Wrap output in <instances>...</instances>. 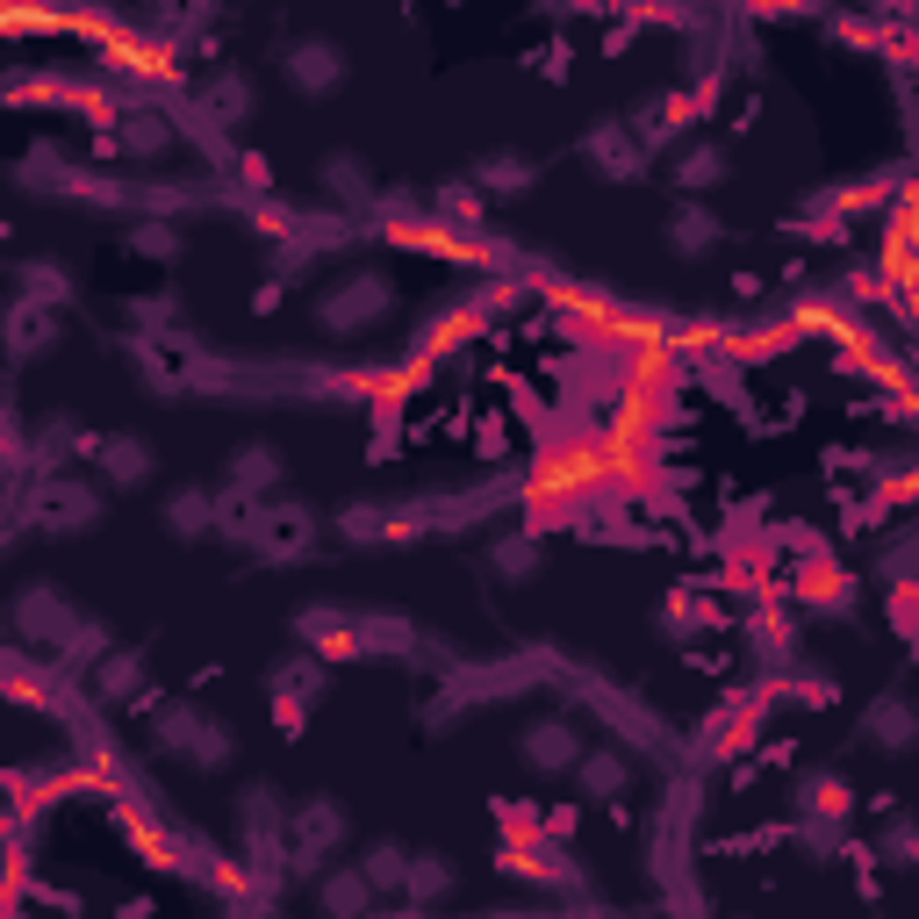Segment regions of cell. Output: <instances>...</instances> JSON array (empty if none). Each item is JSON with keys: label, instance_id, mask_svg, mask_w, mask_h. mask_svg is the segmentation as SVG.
Masks as SVG:
<instances>
[{"label": "cell", "instance_id": "1", "mask_svg": "<svg viewBox=\"0 0 919 919\" xmlns=\"http://www.w3.org/2000/svg\"><path fill=\"white\" fill-rule=\"evenodd\" d=\"M352 288H360V295H330V310H324L330 324H366V316H382V310H388V288H382L374 274H360Z\"/></svg>", "mask_w": 919, "mask_h": 919}, {"label": "cell", "instance_id": "2", "mask_svg": "<svg viewBox=\"0 0 919 919\" xmlns=\"http://www.w3.org/2000/svg\"><path fill=\"white\" fill-rule=\"evenodd\" d=\"M524 754H532V769H568L575 754H582V740H575L568 726H532L524 733Z\"/></svg>", "mask_w": 919, "mask_h": 919}, {"label": "cell", "instance_id": "3", "mask_svg": "<svg viewBox=\"0 0 919 919\" xmlns=\"http://www.w3.org/2000/svg\"><path fill=\"white\" fill-rule=\"evenodd\" d=\"M402 876H410V855H402V848H374V855H366V884H374V891L402 884Z\"/></svg>", "mask_w": 919, "mask_h": 919}, {"label": "cell", "instance_id": "4", "mask_svg": "<svg viewBox=\"0 0 919 919\" xmlns=\"http://www.w3.org/2000/svg\"><path fill=\"white\" fill-rule=\"evenodd\" d=\"M668 230H676V252H704V244H712V216H704V208H682V216H676V223H668Z\"/></svg>", "mask_w": 919, "mask_h": 919}, {"label": "cell", "instance_id": "5", "mask_svg": "<svg viewBox=\"0 0 919 919\" xmlns=\"http://www.w3.org/2000/svg\"><path fill=\"white\" fill-rule=\"evenodd\" d=\"M324 905H330V912H360V905H366V876H330Z\"/></svg>", "mask_w": 919, "mask_h": 919}, {"label": "cell", "instance_id": "6", "mask_svg": "<svg viewBox=\"0 0 919 919\" xmlns=\"http://www.w3.org/2000/svg\"><path fill=\"white\" fill-rule=\"evenodd\" d=\"M108 474H116V482H137V474H144V446H137V438L108 446Z\"/></svg>", "mask_w": 919, "mask_h": 919}, {"label": "cell", "instance_id": "7", "mask_svg": "<svg viewBox=\"0 0 919 919\" xmlns=\"http://www.w3.org/2000/svg\"><path fill=\"white\" fill-rule=\"evenodd\" d=\"M324 44H302V51H295V72H302V87H324V80H330V72H338V65H324Z\"/></svg>", "mask_w": 919, "mask_h": 919}, {"label": "cell", "instance_id": "8", "mask_svg": "<svg viewBox=\"0 0 919 919\" xmlns=\"http://www.w3.org/2000/svg\"><path fill=\"white\" fill-rule=\"evenodd\" d=\"M488 188H524V158H496V166H488Z\"/></svg>", "mask_w": 919, "mask_h": 919}, {"label": "cell", "instance_id": "9", "mask_svg": "<svg viewBox=\"0 0 919 919\" xmlns=\"http://www.w3.org/2000/svg\"><path fill=\"white\" fill-rule=\"evenodd\" d=\"M682 180H697V188H704V180H718V158H712V152H697V158H682Z\"/></svg>", "mask_w": 919, "mask_h": 919}]
</instances>
